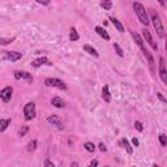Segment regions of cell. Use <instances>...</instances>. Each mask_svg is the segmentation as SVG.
Here are the masks:
<instances>
[{"label":"cell","mask_w":167,"mask_h":167,"mask_svg":"<svg viewBox=\"0 0 167 167\" xmlns=\"http://www.w3.org/2000/svg\"><path fill=\"white\" fill-rule=\"evenodd\" d=\"M133 9H134V12H136L138 20L141 21V24H143V25H146V26H148L150 21H149L146 9L144 8V5L141 4V3H138V1H134V3H133Z\"/></svg>","instance_id":"6da1fadb"},{"label":"cell","mask_w":167,"mask_h":167,"mask_svg":"<svg viewBox=\"0 0 167 167\" xmlns=\"http://www.w3.org/2000/svg\"><path fill=\"white\" fill-rule=\"evenodd\" d=\"M151 21H153V25H154V29H155V31H157L158 37L165 38V27H163L161 17H159V15L157 12H151Z\"/></svg>","instance_id":"7a4b0ae2"},{"label":"cell","mask_w":167,"mask_h":167,"mask_svg":"<svg viewBox=\"0 0 167 167\" xmlns=\"http://www.w3.org/2000/svg\"><path fill=\"white\" fill-rule=\"evenodd\" d=\"M45 85H46V86L58 88V89H60V90H67V85L64 84L62 80H59V79H52V77H48V79L45 80Z\"/></svg>","instance_id":"3957f363"},{"label":"cell","mask_w":167,"mask_h":167,"mask_svg":"<svg viewBox=\"0 0 167 167\" xmlns=\"http://www.w3.org/2000/svg\"><path fill=\"white\" fill-rule=\"evenodd\" d=\"M24 115H25V120H31L34 119L35 116V105L33 103V102H29V103L25 105L24 107Z\"/></svg>","instance_id":"277c9868"},{"label":"cell","mask_w":167,"mask_h":167,"mask_svg":"<svg viewBox=\"0 0 167 167\" xmlns=\"http://www.w3.org/2000/svg\"><path fill=\"white\" fill-rule=\"evenodd\" d=\"M159 76H161V80L163 81V84H167V71H166V63L163 58L159 59Z\"/></svg>","instance_id":"5b68a950"},{"label":"cell","mask_w":167,"mask_h":167,"mask_svg":"<svg viewBox=\"0 0 167 167\" xmlns=\"http://www.w3.org/2000/svg\"><path fill=\"white\" fill-rule=\"evenodd\" d=\"M12 93H13V89L10 86H7L0 91V98H1L4 102H9L10 98H12Z\"/></svg>","instance_id":"8992f818"},{"label":"cell","mask_w":167,"mask_h":167,"mask_svg":"<svg viewBox=\"0 0 167 167\" xmlns=\"http://www.w3.org/2000/svg\"><path fill=\"white\" fill-rule=\"evenodd\" d=\"M4 58L7 60H10V62H17V60L22 58V55H21V52H17V51H5Z\"/></svg>","instance_id":"52a82bcc"},{"label":"cell","mask_w":167,"mask_h":167,"mask_svg":"<svg viewBox=\"0 0 167 167\" xmlns=\"http://www.w3.org/2000/svg\"><path fill=\"white\" fill-rule=\"evenodd\" d=\"M143 35H144L145 41H146L151 46V48H153V50H155V51H157V50H158V46H157V43H155L154 41H153V38H151V34H150V31L145 29V30L143 31Z\"/></svg>","instance_id":"ba28073f"},{"label":"cell","mask_w":167,"mask_h":167,"mask_svg":"<svg viewBox=\"0 0 167 167\" xmlns=\"http://www.w3.org/2000/svg\"><path fill=\"white\" fill-rule=\"evenodd\" d=\"M47 122H48L50 124H52V125H56L58 128H60V129L63 128V122H62V119H60L58 115H51V116H48V118H47Z\"/></svg>","instance_id":"9c48e42d"},{"label":"cell","mask_w":167,"mask_h":167,"mask_svg":"<svg viewBox=\"0 0 167 167\" xmlns=\"http://www.w3.org/2000/svg\"><path fill=\"white\" fill-rule=\"evenodd\" d=\"M52 63H50V60L46 58V56H43V58H39L37 60H34L33 63H31V65L34 67V68H38V67H42V65H51Z\"/></svg>","instance_id":"30bf717a"},{"label":"cell","mask_w":167,"mask_h":167,"mask_svg":"<svg viewBox=\"0 0 167 167\" xmlns=\"http://www.w3.org/2000/svg\"><path fill=\"white\" fill-rule=\"evenodd\" d=\"M15 77L17 80H20V79H24V80H26L27 82H31V81H33V77H31V74L30 73H27V72H19V71H17V72H15Z\"/></svg>","instance_id":"8fae6325"},{"label":"cell","mask_w":167,"mask_h":167,"mask_svg":"<svg viewBox=\"0 0 167 167\" xmlns=\"http://www.w3.org/2000/svg\"><path fill=\"white\" fill-rule=\"evenodd\" d=\"M132 35H133V38H134V41H136V43L138 45V47H140L141 50H143V52H144V54H145V52H146V51H148V50H146V48H145V46H144V41H143V39H141V37H140V35H138L137 33H132Z\"/></svg>","instance_id":"7c38bea8"},{"label":"cell","mask_w":167,"mask_h":167,"mask_svg":"<svg viewBox=\"0 0 167 167\" xmlns=\"http://www.w3.org/2000/svg\"><path fill=\"white\" fill-rule=\"evenodd\" d=\"M110 20H111V22H112L114 26L118 29V31H120V33H124V26H123V24L120 22L118 19H115V17H111Z\"/></svg>","instance_id":"4fadbf2b"},{"label":"cell","mask_w":167,"mask_h":167,"mask_svg":"<svg viewBox=\"0 0 167 167\" xmlns=\"http://www.w3.org/2000/svg\"><path fill=\"white\" fill-rule=\"evenodd\" d=\"M95 31H97V33L101 35L102 38H103V39H106V41H110V35H108V33L107 31H106L103 27H101V26H95Z\"/></svg>","instance_id":"5bb4252c"},{"label":"cell","mask_w":167,"mask_h":167,"mask_svg":"<svg viewBox=\"0 0 167 167\" xmlns=\"http://www.w3.org/2000/svg\"><path fill=\"white\" fill-rule=\"evenodd\" d=\"M102 98L105 99V102H108L111 101V94H110V90H108V86L106 85V86H103V89H102Z\"/></svg>","instance_id":"9a60e30c"},{"label":"cell","mask_w":167,"mask_h":167,"mask_svg":"<svg viewBox=\"0 0 167 167\" xmlns=\"http://www.w3.org/2000/svg\"><path fill=\"white\" fill-rule=\"evenodd\" d=\"M120 144H122V146L127 150L128 154H132V153H133V149H132V146L129 145V143H128V140H127V138H122Z\"/></svg>","instance_id":"2e32d148"},{"label":"cell","mask_w":167,"mask_h":167,"mask_svg":"<svg viewBox=\"0 0 167 167\" xmlns=\"http://www.w3.org/2000/svg\"><path fill=\"white\" fill-rule=\"evenodd\" d=\"M51 103H52V106H55V107H58V108H63L64 107V101L62 98H59V97H54V98H52Z\"/></svg>","instance_id":"e0dca14e"},{"label":"cell","mask_w":167,"mask_h":167,"mask_svg":"<svg viewBox=\"0 0 167 167\" xmlns=\"http://www.w3.org/2000/svg\"><path fill=\"white\" fill-rule=\"evenodd\" d=\"M84 50L88 52V54H90V55L95 56V58H98V52H97V50H95L94 47H91L90 45H85V46H84Z\"/></svg>","instance_id":"ac0fdd59"},{"label":"cell","mask_w":167,"mask_h":167,"mask_svg":"<svg viewBox=\"0 0 167 167\" xmlns=\"http://www.w3.org/2000/svg\"><path fill=\"white\" fill-rule=\"evenodd\" d=\"M10 124V119H0V132H4Z\"/></svg>","instance_id":"d6986e66"},{"label":"cell","mask_w":167,"mask_h":167,"mask_svg":"<svg viewBox=\"0 0 167 167\" xmlns=\"http://www.w3.org/2000/svg\"><path fill=\"white\" fill-rule=\"evenodd\" d=\"M79 38H80V35H79V33H77V30L72 27V29H71V34H69V39L72 42H74V41H79Z\"/></svg>","instance_id":"ffe728a7"},{"label":"cell","mask_w":167,"mask_h":167,"mask_svg":"<svg viewBox=\"0 0 167 167\" xmlns=\"http://www.w3.org/2000/svg\"><path fill=\"white\" fill-rule=\"evenodd\" d=\"M101 5H102V8H105V10H110L112 8V1L111 0H102Z\"/></svg>","instance_id":"44dd1931"},{"label":"cell","mask_w":167,"mask_h":167,"mask_svg":"<svg viewBox=\"0 0 167 167\" xmlns=\"http://www.w3.org/2000/svg\"><path fill=\"white\" fill-rule=\"evenodd\" d=\"M84 148L86 149L89 153H94V150H95V145L93 143H85L84 144Z\"/></svg>","instance_id":"7402d4cb"},{"label":"cell","mask_w":167,"mask_h":167,"mask_svg":"<svg viewBox=\"0 0 167 167\" xmlns=\"http://www.w3.org/2000/svg\"><path fill=\"white\" fill-rule=\"evenodd\" d=\"M159 143H161L162 146H166V145H167V136H166L165 133L159 134Z\"/></svg>","instance_id":"603a6c76"},{"label":"cell","mask_w":167,"mask_h":167,"mask_svg":"<svg viewBox=\"0 0 167 167\" xmlns=\"http://www.w3.org/2000/svg\"><path fill=\"white\" fill-rule=\"evenodd\" d=\"M35 149H37V141H35V140L30 141L29 145H27V150H29V151H33V150H35Z\"/></svg>","instance_id":"cb8c5ba5"},{"label":"cell","mask_w":167,"mask_h":167,"mask_svg":"<svg viewBox=\"0 0 167 167\" xmlns=\"http://www.w3.org/2000/svg\"><path fill=\"white\" fill-rule=\"evenodd\" d=\"M114 48L116 50V54H118L119 56H123L124 55V52H123V50H122V47L118 45V43H114Z\"/></svg>","instance_id":"d4e9b609"},{"label":"cell","mask_w":167,"mask_h":167,"mask_svg":"<svg viewBox=\"0 0 167 167\" xmlns=\"http://www.w3.org/2000/svg\"><path fill=\"white\" fill-rule=\"evenodd\" d=\"M15 41V38H7V39H0V45H8V43H12Z\"/></svg>","instance_id":"484cf974"},{"label":"cell","mask_w":167,"mask_h":167,"mask_svg":"<svg viewBox=\"0 0 167 167\" xmlns=\"http://www.w3.org/2000/svg\"><path fill=\"white\" fill-rule=\"evenodd\" d=\"M134 128L138 131V132H143V129H144V127H143V124H141L140 122H136L134 123Z\"/></svg>","instance_id":"4316f807"},{"label":"cell","mask_w":167,"mask_h":167,"mask_svg":"<svg viewBox=\"0 0 167 167\" xmlns=\"http://www.w3.org/2000/svg\"><path fill=\"white\" fill-rule=\"evenodd\" d=\"M37 3H39L42 5H48L50 3H51V0H35Z\"/></svg>","instance_id":"83f0119b"},{"label":"cell","mask_w":167,"mask_h":167,"mask_svg":"<svg viewBox=\"0 0 167 167\" xmlns=\"http://www.w3.org/2000/svg\"><path fill=\"white\" fill-rule=\"evenodd\" d=\"M27 131H29V127H26V125H25V127L22 128V129L20 131V136H25V133H26Z\"/></svg>","instance_id":"f1b7e54d"},{"label":"cell","mask_w":167,"mask_h":167,"mask_svg":"<svg viewBox=\"0 0 167 167\" xmlns=\"http://www.w3.org/2000/svg\"><path fill=\"white\" fill-rule=\"evenodd\" d=\"M157 97H158L159 99H161V101L163 102V103H166V102H167V101H166V98H165V97H163V95H162L161 93H157Z\"/></svg>","instance_id":"f546056e"},{"label":"cell","mask_w":167,"mask_h":167,"mask_svg":"<svg viewBox=\"0 0 167 167\" xmlns=\"http://www.w3.org/2000/svg\"><path fill=\"white\" fill-rule=\"evenodd\" d=\"M99 149H101V151H106V150H107V148H106V145L103 143L99 144Z\"/></svg>","instance_id":"4dcf8cb0"},{"label":"cell","mask_w":167,"mask_h":167,"mask_svg":"<svg viewBox=\"0 0 167 167\" xmlns=\"http://www.w3.org/2000/svg\"><path fill=\"white\" fill-rule=\"evenodd\" d=\"M45 166H46V167H54V163H52L51 161H48V159H47V161L45 162Z\"/></svg>","instance_id":"1f68e13d"},{"label":"cell","mask_w":167,"mask_h":167,"mask_svg":"<svg viewBox=\"0 0 167 167\" xmlns=\"http://www.w3.org/2000/svg\"><path fill=\"white\" fill-rule=\"evenodd\" d=\"M132 143H133L134 146H138V144H140V143H138V140H137V138H133V140H132Z\"/></svg>","instance_id":"d6a6232c"},{"label":"cell","mask_w":167,"mask_h":167,"mask_svg":"<svg viewBox=\"0 0 167 167\" xmlns=\"http://www.w3.org/2000/svg\"><path fill=\"white\" fill-rule=\"evenodd\" d=\"M90 166H98V161H95V159H93V161L90 162Z\"/></svg>","instance_id":"836d02e7"},{"label":"cell","mask_w":167,"mask_h":167,"mask_svg":"<svg viewBox=\"0 0 167 167\" xmlns=\"http://www.w3.org/2000/svg\"><path fill=\"white\" fill-rule=\"evenodd\" d=\"M158 3L161 4L162 7H165V0H158Z\"/></svg>","instance_id":"e575fe53"}]
</instances>
